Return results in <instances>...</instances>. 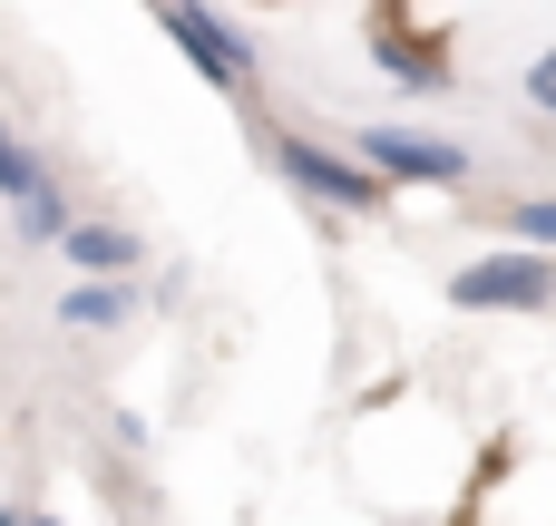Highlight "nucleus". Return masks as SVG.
<instances>
[{"label":"nucleus","instance_id":"nucleus-1","mask_svg":"<svg viewBox=\"0 0 556 526\" xmlns=\"http://www.w3.org/2000/svg\"><path fill=\"white\" fill-rule=\"evenodd\" d=\"M254 146H264V166L303 195V205H323V215H352V224H371V215H391V185L352 156V146H323V137H303V127H274V117H254Z\"/></svg>","mask_w":556,"mask_h":526},{"label":"nucleus","instance_id":"nucleus-2","mask_svg":"<svg viewBox=\"0 0 556 526\" xmlns=\"http://www.w3.org/2000/svg\"><path fill=\"white\" fill-rule=\"evenodd\" d=\"M156 20H166V39L186 49V68L225 98V107H244V117H264V59H254V39L215 10V0H147Z\"/></svg>","mask_w":556,"mask_h":526},{"label":"nucleus","instance_id":"nucleus-3","mask_svg":"<svg viewBox=\"0 0 556 526\" xmlns=\"http://www.w3.org/2000/svg\"><path fill=\"white\" fill-rule=\"evenodd\" d=\"M450 312H556V254H528V244H498L479 264L450 273Z\"/></svg>","mask_w":556,"mask_h":526},{"label":"nucleus","instance_id":"nucleus-4","mask_svg":"<svg viewBox=\"0 0 556 526\" xmlns=\"http://www.w3.org/2000/svg\"><path fill=\"white\" fill-rule=\"evenodd\" d=\"M352 156L381 185H469V146L459 137H430V127H362Z\"/></svg>","mask_w":556,"mask_h":526},{"label":"nucleus","instance_id":"nucleus-5","mask_svg":"<svg viewBox=\"0 0 556 526\" xmlns=\"http://www.w3.org/2000/svg\"><path fill=\"white\" fill-rule=\"evenodd\" d=\"M59 264H68V283H137L147 244H137L127 224H108V215H78V224L59 234Z\"/></svg>","mask_w":556,"mask_h":526},{"label":"nucleus","instance_id":"nucleus-6","mask_svg":"<svg viewBox=\"0 0 556 526\" xmlns=\"http://www.w3.org/2000/svg\"><path fill=\"white\" fill-rule=\"evenodd\" d=\"M362 49H371V68H381V78H401V88H420V98H440V88H450V59H440V49H420L410 29H391V20H371V29H362Z\"/></svg>","mask_w":556,"mask_h":526},{"label":"nucleus","instance_id":"nucleus-7","mask_svg":"<svg viewBox=\"0 0 556 526\" xmlns=\"http://www.w3.org/2000/svg\"><path fill=\"white\" fill-rule=\"evenodd\" d=\"M137 283H59V332H127Z\"/></svg>","mask_w":556,"mask_h":526},{"label":"nucleus","instance_id":"nucleus-8","mask_svg":"<svg viewBox=\"0 0 556 526\" xmlns=\"http://www.w3.org/2000/svg\"><path fill=\"white\" fill-rule=\"evenodd\" d=\"M49 185H59V176H49V156H39L10 117H0V205L20 215V205H29V195H49Z\"/></svg>","mask_w":556,"mask_h":526},{"label":"nucleus","instance_id":"nucleus-9","mask_svg":"<svg viewBox=\"0 0 556 526\" xmlns=\"http://www.w3.org/2000/svg\"><path fill=\"white\" fill-rule=\"evenodd\" d=\"M78 215H68V185H49V195H29L20 215H10V234L29 244V254H59V234H68Z\"/></svg>","mask_w":556,"mask_h":526},{"label":"nucleus","instance_id":"nucleus-10","mask_svg":"<svg viewBox=\"0 0 556 526\" xmlns=\"http://www.w3.org/2000/svg\"><path fill=\"white\" fill-rule=\"evenodd\" d=\"M498 234L528 244V254H556V195H508L498 205Z\"/></svg>","mask_w":556,"mask_h":526},{"label":"nucleus","instance_id":"nucleus-11","mask_svg":"<svg viewBox=\"0 0 556 526\" xmlns=\"http://www.w3.org/2000/svg\"><path fill=\"white\" fill-rule=\"evenodd\" d=\"M528 107L556 127V49H547V59H528Z\"/></svg>","mask_w":556,"mask_h":526},{"label":"nucleus","instance_id":"nucleus-12","mask_svg":"<svg viewBox=\"0 0 556 526\" xmlns=\"http://www.w3.org/2000/svg\"><path fill=\"white\" fill-rule=\"evenodd\" d=\"M0 526H29V508H20V498H0Z\"/></svg>","mask_w":556,"mask_h":526},{"label":"nucleus","instance_id":"nucleus-13","mask_svg":"<svg viewBox=\"0 0 556 526\" xmlns=\"http://www.w3.org/2000/svg\"><path fill=\"white\" fill-rule=\"evenodd\" d=\"M29 526H59V517H39V508H29Z\"/></svg>","mask_w":556,"mask_h":526}]
</instances>
